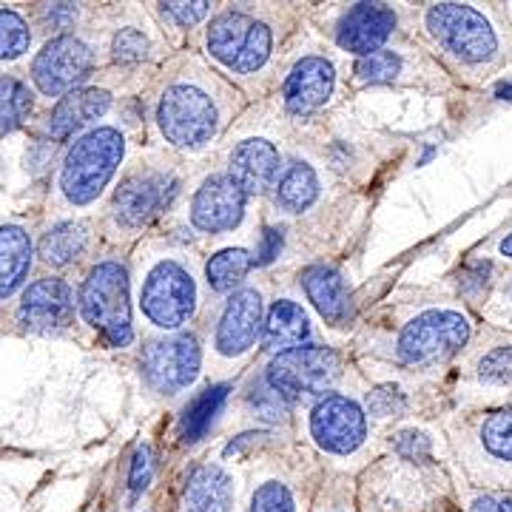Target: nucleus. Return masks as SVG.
<instances>
[{
    "label": "nucleus",
    "instance_id": "1",
    "mask_svg": "<svg viewBox=\"0 0 512 512\" xmlns=\"http://www.w3.org/2000/svg\"><path fill=\"white\" fill-rule=\"evenodd\" d=\"M123 134L117 128H94L80 137L60 171V191L72 205H86L103 194V188L114 177L117 165L123 160Z\"/></svg>",
    "mask_w": 512,
    "mask_h": 512
},
{
    "label": "nucleus",
    "instance_id": "2",
    "mask_svg": "<svg viewBox=\"0 0 512 512\" xmlns=\"http://www.w3.org/2000/svg\"><path fill=\"white\" fill-rule=\"evenodd\" d=\"M80 311L92 328L109 339V345L126 348L131 342L134 330H131V305H128V276L120 262H100L86 276L80 288Z\"/></svg>",
    "mask_w": 512,
    "mask_h": 512
},
{
    "label": "nucleus",
    "instance_id": "3",
    "mask_svg": "<svg viewBox=\"0 0 512 512\" xmlns=\"http://www.w3.org/2000/svg\"><path fill=\"white\" fill-rule=\"evenodd\" d=\"M140 305L151 325L163 330L183 328L197 311V282L177 259H160L148 268Z\"/></svg>",
    "mask_w": 512,
    "mask_h": 512
},
{
    "label": "nucleus",
    "instance_id": "4",
    "mask_svg": "<svg viewBox=\"0 0 512 512\" xmlns=\"http://www.w3.org/2000/svg\"><path fill=\"white\" fill-rule=\"evenodd\" d=\"M157 123L168 143L180 148H202L217 134L220 114L208 94L194 83H177L165 89L157 106Z\"/></svg>",
    "mask_w": 512,
    "mask_h": 512
},
{
    "label": "nucleus",
    "instance_id": "5",
    "mask_svg": "<svg viewBox=\"0 0 512 512\" xmlns=\"http://www.w3.org/2000/svg\"><path fill=\"white\" fill-rule=\"evenodd\" d=\"M427 29L450 55H456L464 63H484L498 49V37L490 20L473 6L436 3L427 9Z\"/></svg>",
    "mask_w": 512,
    "mask_h": 512
},
{
    "label": "nucleus",
    "instance_id": "6",
    "mask_svg": "<svg viewBox=\"0 0 512 512\" xmlns=\"http://www.w3.org/2000/svg\"><path fill=\"white\" fill-rule=\"evenodd\" d=\"M339 356L330 348L302 345L288 353H279L268 367V387L276 390L285 402L308 399L339 379Z\"/></svg>",
    "mask_w": 512,
    "mask_h": 512
},
{
    "label": "nucleus",
    "instance_id": "7",
    "mask_svg": "<svg viewBox=\"0 0 512 512\" xmlns=\"http://www.w3.org/2000/svg\"><path fill=\"white\" fill-rule=\"evenodd\" d=\"M470 336V322L458 311H427L416 316L399 336L404 365H430L453 356Z\"/></svg>",
    "mask_w": 512,
    "mask_h": 512
},
{
    "label": "nucleus",
    "instance_id": "8",
    "mask_svg": "<svg viewBox=\"0 0 512 512\" xmlns=\"http://www.w3.org/2000/svg\"><path fill=\"white\" fill-rule=\"evenodd\" d=\"M311 436L319 450L330 456L348 458L359 453L367 441V419L362 407L348 396L330 393L313 407Z\"/></svg>",
    "mask_w": 512,
    "mask_h": 512
},
{
    "label": "nucleus",
    "instance_id": "9",
    "mask_svg": "<svg viewBox=\"0 0 512 512\" xmlns=\"http://www.w3.org/2000/svg\"><path fill=\"white\" fill-rule=\"evenodd\" d=\"M92 49L72 35H60L43 46V52L32 63V80L43 94L60 97L72 94L77 83H83L92 72Z\"/></svg>",
    "mask_w": 512,
    "mask_h": 512
},
{
    "label": "nucleus",
    "instance_id": "10",
    "mask_svg": "<svg viewBox=\"0 0 512 512\" xmlns=\"http://www.w3.org/2000/svg\"><path fill=\"white\" fill-rule=\"evenodd\" d=\"M470 470L484 484L512 490V407L490 413L478 424Z\"/></svg>",
    "mask_w": 512,
    "mask_h": 512
},
{
    "label": "nucleus",
    "instance_id": "11",
    "mask_svg": "<svg viewBox=\"0 0 512 512\" xmlns=\"http://www.w3.org/2000/svg\"><path fill=\"white\" fill-rule=\"evenodd\" d=\"M146 382L160 393H180L200 373V345L194 336H174L151 342L143 350Z\"/></svg>",
    "mask_w": 512,
    "mask_h": 512
},
{
    "label": "nucleus",
    "instance_id": "12",
    "mask_svg": "<svg viewBox=\"0 0 512 512\" xmlns=\"http://www.w3.org/2000/svg\"><path fill=\"white\" fill-rule=\"evenodd\" d=\"M177 194V180L165 171H137L114 194V220L123 228H140L151 222L171 197Z\"/></svg>",
    "mask_w": 512,
    "mask_h": 512
},
{
    "label": "nucleus",
    "instance_id": "13",
    "mask_svg": "<svg viewBox=\"0 0 512 512\" xmlns=\"http://www.w3.org/2000/svg\"><path fill=\"white\" fill-rule=\"evenodd\" d=\"M74 293L63 279H40L29 285L20 302L18 322L32 333H52L72 325Z\"/></svg>",
    "mask_w": 512,
    "mask_h": 512
},
{
    "label": "nucleus",
    "instance_id": "14",
    "mask_svg": "<svg viewBox=\"0 0 512 512\" xmlns=\"http://www.w3.org/2000/svg\"><path fill=\"white\" fill-rule=\"evenodd\" d=\"M245 211V191L228 174L208 177L194 197L191 222L205 234H220L237 228Z\"/></svg>",
    "mask_w": 512,
    "mask_h": 512
},
{
    "label": "nucleus",
    "instance_id": "15",
    "mask_svg": "<svg viewBox=\"0 0 512 512\" xmlns=\"http://www.w3.org/2000/svg\"><path fill=\"white\" fill-rule=\"evenodd\" d=\"M262 328V299L259 293L245 288L231 296V302L225 305L217 328L214 348L222 359H239L248 350L254 348Z\"/></svg>",
    "mask_w": 512,
    "mask_h": 512
},
{
    "label": "nucleus",
    "instance_id": "16",
    "mask_svg": "<svg viewBox=\"0 0 512 512\" xmlns=\"http://www.w3.org/2000/svg\"><path fill=\"white\" fill-rule=\"evenodd\" d=\"M239 484L222 464H202L185 481L180 512H237Z\"/></svg>",
    "mask_w": 512,
    "mask_h": 512
},
{
    "label": "nucleus",
    "instance_id": "17",
    "mask_svg": "<svg viewBox=\"0 0 512 512\" xmlns=\"http://www.w3.org/2000/svg\"><path fill=\"white\" fill-rule=\"evenodd\" d=\"M396 29V15L384 3H356L339 23V46L353 55L379 52L387 37Z\"/></svg>",
    "mask_w": 512,
    "mask_h": 512
},
{
    "label": "nucleus",
    "instance_id": "18",
    "mask_svg": "<svg viewBox=\"0 0 512 512\" xmlns=\"http://www.w3.org/2000/svg\"><path fill=\"white\" fill-rule=\"evenodd\" d=\"M333 92V66L325 57H302L285 80V106L293 114H311Z\"/></svg>",
    "mask_w": 512,
    "mask_h": 512
},
{
    "label": "nucleus",
    "instance_id": "19",
    "mask_svg": "<svg viewBox=\"0 0 512 512\" xmlns=\"http://www.w3.org/2000/svg\"><path fill=\"white\" fill-rule=\"evenodd\" d=\"M279 174V151L268 140H242L231 154V180L245 194H265Z\"/></svg>",
    "mask_w": 512,
    "mask_h": 512
},
{
    "label": "nucleus",
    "instance_id": "20",
    "mask_svg": "<svg viewBox=\"0 0 512 512\" xmlns=\"http://www.w3.org/2000/svg\"><path fill=\"white\" fill-rule=\"evenodd\" d=\"M302 285L308 291V299L316 305V311L322 313V319H328L330 325H345L353 313L350 291L345 285V276L333 271L328 265H313L302 274Z\"/></svg>",
    "mask_w": 512,
    "mask_h": 512
},
{
    "label": "nucleus",
    "instance_id": "21",
    "mask_svg": "<svg viewBox=\"0 0 512 512\" xmlns=\"http://www.w3.org/2000/svg\"><path fill=\"white\" fill-rule=\"evenodd\" d=\"M109 106L111 97L100 89H80V92L66 94L55 106V111L49 114V134L57 140H66L74 131H80L92 120L103 117Z\"/></svg>",
    "mask_w": 512,
    "mask_h": 512
},
{
    "label": "nucleus",
    "instance_id": "22",
    "mask_svg": "<svg viewBox=\"0 0 512 512\" xmlns=\"http://www.w3.org/2000/svg\"><path fill=\"white\" fill-rule=\"evenodd\" d=\"M311 336V322L302 305L291 299H279L268 313L265 322V348L274 353H288L293 348H302V342Z\"/></svg>",
    "mask_w": 512,
    "mask_h": 512
},
{
    "label": "nucleus",
    "instance_id": "23",
    "mask_svg": "<svg viewBox=\"0 0 512 512\" xmlns=\"http://www.w3.org/2000/svg\"><path fill=\"white\" fill-rule=\"evenodd\" d=\"M32 268V239L18 225L0 228V299H9Z\"/></svg>",
    "mask_w": 512,
    "mask_h": 512
},
{
    "label": "nucleus",
    "instance_id": "24",
    "mask_svg": "<svg viewBox=\"0 0 512 512\" xmlns=\"http://www.w3.org/2000/svg\"><path fill=\"white\" fill-rule=\"evenodd\" d=\"M319 197V177L308 163H291L276 183V205L288 214H299Z\"/></svg>",
    "mask_w": 512,
    "mask_h": 512
},
{
    "label": "nucleus",
    "instance_id": "25",
    "mask_svg": "<svg viewBox=\"0 0 512 512\" xmlns=\"http://www.w3.org/2000/svg\"><path fill=\"white\" fill-rule=\"evenodd\" d=\"M251 20L245 15H237V12H228V15H220V18L211 23L208 29V52L222 60L225 66L234 69L237 57L242 55L245 49V40L251 35Z\"/></svg>",
    "mask_w": 512,
    "mask_h": 512
},
{
    "label": "nucleus",
    "instance_id": "26",
    "mask_svg": "<svg viewBox=\"0 0 512 512\" xmlns=\"http://www.w3.org/2000/svg\"><path fill=\"white\" fill-rule=\"evenodd\" d=\"M242 512H308V504L291 481L268 476L251 490Z\"/></svg>",
    "mask_w": 512,
    "mask_h": 512
},
{
    "label": "nucleus",
    "instance_id": "27",
    "mask_svg": "<svg viewBox=\"0 0 512 512\" xmlns=\"http://www.w3.org/2000/svg\"><path fill=\"white\" fill-rule=\"evenodd\" d=\"M86 245H89V228L83 222H60L40 242V256L49 265L63 268V265H72L74 259L86 251Z\"/></svg>",
    "mask_w": 512,
    "mask_h": 512
},
{
    "label": "nucleus",
    "instance_id": "28",
    "mask_svg": "<svg viewBox=\"0 0 512 512\" xmlns=\"http://www.w3.org/2000/svg\"><path fill=\"white\" fill-rule=\"evenodd\" d=\"M225 399H228V384H217V387L202 390L200 396L191 402V407L183 413V421H180V436H183L185 444H197L208 433V427L214 424Z\"/></svg>",
    "mask_w": 512,
    "mask_h": 512
},
{
    "label": "nucleus",
    "instance_id": "29",
    "mask_svg": "<svg viewBox=\"0 0 512 512\" xmlns=\"http://www.w3.org/2000/svg\"><path fill=\"white\" fill-rule=\"evenodd\" d=\"M251 268H254V256L242 251V248H228V251H220L208 262L205 274H208V282H211L214 291L228 293L237 288Z\"/></svg>",
    "mask_w": 512,
    "mask_h": 512
},
{
    "label": "nucleus",
    "instance_id": "30",
    "mask_svg": "<svg viewBox=\"0 0 512 512\" xmlns=\"http://www.w3.org/2000/svg\"><path fill=\"white\" fill-rule=\"evenodd\" d=\"M32 114V94L15 77H0V134L15 131Z\"/></svg>",
    "mask_w": 512,
    "mask_h": 512
},
{
    "label": "nucleus",
    "instance_id": "31",
    "mask_svg": "<svg viewBox=\"0 0 512 512\" xmlns=\"http://www.w3.org/2000/svg\"><path fill=\"white\" fill-rule=\"evenodd\" d=\"M32 43L29 26L20 18L18 12L0 9V60H15L20 57Z\"/></svg>",
    "mask_w": 512,
    "mask_h": 512
},
{
    "label": "nucleus",
    "instance_id": "32",
    "mask_svg": "<svg viewBox=\"0 0 512 512\" xmlns=\"http://www.w3.org/2000/svg\"><path fill=\"white\" fill-rule=\"evenodd\" d=\"M268 55H271V29L265 23H254L251 26V35L245 40V49H242V55L234 63V69L239 74L256 72L268 60Z\"/></svg>",
    "mask_w": 512,
    "mask_h": 512
},
{
    "label": "nucleus",
    "instance_id": "33",
    "mask_svg": "<svg viewBox=\"0 0 512 512\" xmlns=\"http://www.w3.org/2000/svg\"><path fill=\"white\" fill-rule=\"evenodd\" d=\"M402 69V60L393 52H373L356 63V77L359 83H390Z\"/></svg>",
    "mask_w": 512,
    "mask_h": 512
},
{
    "label": "nucleus",
    "instance_id": "34",
    "mask_svg": "<svg viewBox=\"0 0 512 512\" xmlns=\"http://www.w3.org/2000/svg\"><path fill=\"white\" fill-rule=\"evenodd\" d=\"M478 379L481 382H507L512 379V348L490 350L481 362H478Z\"/></svg>",
    "mask_w": 512,
    "mask_h": 512
},
{
    "label": "nucleus",
    "instance_id": "35",
    "mask_svg": "<svg viewBox=\"0 0 512 512\" xmlns=\"http://www.w3.org/2000/svg\"><path fill=\"white\" fill-rule=\"evenodd\" d=\"M111 52H114V57H117L120 63H137V60L146 57L148 40L143 37V32H137V29H123L120 35L114 37Z\"/></svg>",
    "mask_w": 512,
    "mask_h": 512
},
{
    "label": "nucleus",
    "instance_id": "36",
    "mask_svg": "<svg viewBox=\"0 0 512 512\" xmlns=\"http://www.w3.org/2000/svg\"><path fill=\"white\" fill-rule=\"evenodd\" d=\"M464 512H512V490H484L467 495Z\"/></svg>",
    "mask_w": 512,
    "mask_h": 512
},
{
    "label": "nucleus",
    "instance_id": "37",
    "mask_svg": "<svg viewBox=\"0 0 512 512\" xmlns=\"http://www.w3.org/2000/svg\"><path fill=\"white\" fill-rule=\"evenodd\" d=\"M396 453L407 464H427L433 458V447H430V439L421 433H402L396 439Z\"/></svg>",
    "mask_w": 512,
    "mask_h": 512
},
{
    "label": "nucleus",
    "instance_id": "38",
    "mask_svg": "<svg viewBox=\"0 0 512 512\" xmlns=\"http://www.w3.org/2000/svg\"><path fill=\"white\" fill-rule=\"evenodd\" d=\"M404 396L399 390H393V387H379V390H373L370 396H367V410L373 413V416H379V419H387V416H399L404 410Z\"/></svg>",
    "mask_w": 512,
    "mask_h": 512
},
{
    "label": "nucleus",
    "instance_id": "39",
    "mask_svg": "<svg viewBox=\"0 0 512 512\" xmlns=\"http://www.w3.org/2000/svg\"><path fill=\"white\" fill-rule=\"evenodd\" d=\"M151 470H154L151 447H148V444H140L137 453H134V461H131V473H128V487H131V493L140 495L146 490L148 481H151Z\"/></svg>",
    "mask_w": 512,
    "mask_h": 512
},
{
    "label": "nucleus",
    "instance_id": "40",
    "mask_svg": "<svg viewBox=\"0 0 512 512\" xmlns=\"http://www.w3.org/2000/svg\"><path fill=\"white\" fill-rule=\"evenodd\" d=\"M311 512H359L356 504V493L345 490V487H330L322 493V498L313 504Z\"/></svg>",
    "mask_w": 512,
    "mask_h": 512
},
{
    "label": "nucleus",
    "instance_id": "41",
    "mask_svg": "<svg viewBox=\"0 0 512 512\" xmlns=\"http://www.w3.org/2000/svg\"><path fill=\"white\" fill-rule=\"evenodd\" d=\"M251 407L268 421H279L285 416V399L276 390H256L251 396Z\"/></svg>",
    "mask_w": 512,
    "mask_h": 512
},
{
    "label": "nucleus",
    "instance_id": "42",
    "mask_svg": "<svg viewBox=\"0 0 512 512\" xmlns=\"http://www.w3.org/2000/svg\"><path fill=\"white\" fill-rule=\"evenodd\" d=\"M163 9L171 18L180 20L183 26H194L211 12V3H163Z\"/></svg>",
    "mask_w": 512,
    "mask_h": 512
},
{
    "label": "nucleus",
    "instance_id": "43",
    "mask_svg": "<svg viewBox=\"0 0 512 512\" xmlns=\"http://www.w3.org/2000/svg\"><path fill=\"white\" fill-rule=\"evenodd\" d=\"M487 276H490V265H487V262H473V265L464 271V276H461V291L476 296L481 288H487Z\"/></svg>",
    "mask_w": 512,
    "mask_h": 512
},
{
    "label": "nucleus",
    "instance_id": "44",
    "mask_svg": "<svg viewBox=\"0 0 512 512\" xmlns=\"http://www.w3.org/2000/svg\"><path fill=\"white\" fill-rule=\"evenodd\" d=\"M43 15H46V20H49L55 29H66V26H72L74 18H77V9H74V3H46V6H43Z\"/></svg>",
    "mask_w": 512,
    "mask_h": 512
},
{
    "label": "nucleus",
    "instance_id": "45",
    "mask_svg": "<svg viewBox=\"0 0 512 512\" xmlns=\"http://www.w3.org/2000/svg\"><path fill=\"white\" fill-rule=\"evenodd\" d=\"M279 251H282V231L268 228V231L262 234V245H259V262H262V265L274 262L276 256H279Z\"/></svg>",
    "mask_w": 512,
    "mask_h": 512
},
{
    "label": "nucleus",
    "instance_id": "46",
    "mask_svg": "<svg viewBox=\"0 0 512 512\" xmlns=\"http://www.w3.org/2000/svg\"><path fill=\"white\" fill-rule=\"evenodd\" d=\"M501 254L510 256V259H512V234L507 239H504V242H501Z\"/></svg>",
    "mask_w": 512,
    "mask_h": 512
},
{
    "label": "nucleus",
    "instance_id": "47",
    "mask_svg": "<svg viewBox=\"0 0 512 512\" xmlns=\"http://www.w3.org/2000/svg\"><path fill=\"white\" fill-rule=\"evenodd\" d=\"M498 97H501V100H512V83L501 86V89H498Z\"/></svg>",
    "mask_w": 512,
    "mask_h": 512
},
{
    "label": "nucleus",
    "instance_id": "48",
    "mask_svg": "<svg viewBox=\"0 0 512 512\" xmlns=\"http://www.w3.org/2000/svg\"><path fill=\"white\" fill-rule=\"evenodd\" d=\"M507 293H510V299H512V279H510V282H507Z\"/></svg>",
    "mask_w": 512,
    "mask_h": 512
}]
</instances>
